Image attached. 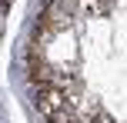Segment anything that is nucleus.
Listing matches in <instances>:
<instances>
[{
	"instance_id": "nucleus-1",
	"label": "nucleus",
	"mask_w": 127,
	"mask_h": 123,
	"mask_svg": "<svg viewBox=\"0 0 127 123\" xmlns=\"http://www.w3.org/2000/svg\"><path fill=\"white\" fill-rule=\"evenodd\" d=\"M33 103H37V110L44 113L47 120H54L57 113L70 110V103L64 100V93L57 90V87H37V97H33Z\"/></svg>"
}]
</instances>
